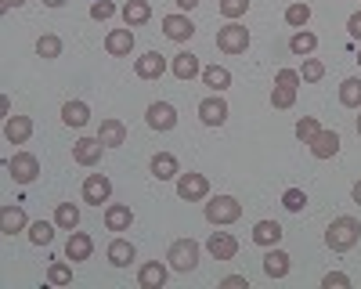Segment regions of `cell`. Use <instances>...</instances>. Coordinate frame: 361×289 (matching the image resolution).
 <instances>
[{"mask_svg":"<svg viewBox=\"0 0 361 289\" xmlns=\"http://www.w3.org/2000/svg\"><path fill=\"white\" fill-rule=\"evenodd\" d=\"M357 239H361V224H357L354 217H336L333 224L325 228V246L333 250V253H347V250H354Z\"/></svg>","mask_w":361,"mask_h":289,"instance_id":"6da1fadb","label":"cell"},{"mask_svg":"<svg viewBox=\"0 0 361 289\" xmlns=\"http://www.w3.org/2000/svg\"><path fill=\"white\" fill-rule=\"evenodd\" d=\"M166 260H170V268L180 271V275L195 271V268H199V242H195V239H177V242L170 246Z\"/></svg>","mask_w":361,"mask_h":289,"instance_id":"7a4b0ae2","label":"cell"},{"mask_svg":"<svg viewBox=\"0 0 361 289\" xmlns=\"http://www.w3.org/2000/svg\"><path fill=\"white\" fill-rule=\"evenodd\" d=\"M238 217H243V202L235 195H217V199L206 202V221L209 224H235Z\"/></svg>","mask_w":361,"mask_h":289,"instance_id":"3957f363","label":"cell"},{"mask_svg":"<svg viewBox=\"0 0 361 289\" xmlns=\"http://www.w3.org/2000/svg\"><path fill=\"white\" fill-rule=\"evenodd\" d=\"M296 87H300V73L296 69H279L275 73V91H271V105L275 109H293Z\"/></svg>","mask_w":361,"mask_h":289,"instance_id":"277c9868","label":"cell"},{"mask_svg":"<svg viewBox=\"0 0 361 289\" xmlns=\"http://www.w3.org/2000/svg\"><path fill=\"white\" fill-rule=\"evenodd\" d=\"M217 47L224 54H243L250 47V29L238 25V22H228L224 29H217Z\"/></svg>","mask_w":361,"mask_h":289,"instance_id":"5b68a950","label":"cell"},{"mask_svg":"<svg viewBox=\"0 0 361 289\" xmlns=\"http://www.w3.org/2000/svg\"><path fill=\"white\" fill-rule=\"evenodd\" d=\"M8 173L15 178V185H33L37 173H40V159L33 152H15L8 159Z\"/></svg>","mask_w":361,"mask_h":289,"instance_id":"8992f818","label":"cell"},{"mask_svg":"<svg viewBox=\"0 0 361 289\" xmlns=\"http://www.w3.org/2000/svg\"><path fill=\"white\" fill-rule=\"evenodd\" d=\"M145 123L152 127V130H159V134H166V130L177 127V109L170 102H152V105H148V112H145Z\"/></svg>","mask_w":361,"mask_h":289,"instance_id":"52a82bcc","label":"cell"},{"mask_svg":"<svg viewBox=\"0 0 361 289\" xmlns=\"http://www.w3.org/2000/svg\"><path fill=\"white\" fill-rule=\"evenodd\" d=\"M177 195L188 199V202H199L209 195V181L202 173H177Z\"/></svg>","mask_w":361,"mask_h":289,"instance_id":"ba28073f","label":"cell"},{"mask_svg":"<svg viewBox=\"0 0 361 289\" xmlns=\"http://www.w3.org/2000/svg\"><path fill=\"white\" fill-rule=\"evenodd\" d=\"M112 199V181L105 178V173H90V178L83 181V202H90V207H102V202Z\"/></svg>","mask_w":361,"mask_h":289,"instance_id":"9c48e42d","label":"cell"},{"mask_svg":"<svg viewBox=\"0 0 361 289\" xmlns=\"http://www.w3.org/2000/svg\"><path fill=\"white\" fill-rule=\"evenodd\" d=\"M199 120H202L206 127H221V123L228 120V102H224L221 94L202 98V102H199Z\"/></svg>","mask_w":361,"mask_h":289,"instance_id":"30bf717a","label":"cell"},{"mask_svg":"<svg viewBox=\"0 0 361 289\" xmlns=\"http://www.w3.org/2000/svg\"><path fill=\"white\" fill-rule=\"evenodd\" d=\"M163 33H166L173 44H185V40L195 37V25H192L188 15H166V18H163Z\"/></svg>","mask_w":361,"mask_h":289,"instance_id":"8fae6325","label":"cell"},{"mask_svg":"<svg viewBox=\"0 0 361 289\" xmlns=\"http://www.w3.org/2000/svg\"><path fill=\"white\" fill-rule=\"evenodd\" d=\"M102 152H105V144H102L98 137H80V141L73 144V159H76L80 166H94V163H102Z\"/></svg>","mask_w":361,"mask_h":289,"instance_id":"7c38bea8","label":"cell"},{"mask_svg":"<svg viewBox=\"0 0 361 289\" xmlns=\"http://www.w3.org/2000/svg\"><path fill=\"white\" fill-rule=\"evenodd\" d=\"M134 73H137L141 80H159V76L166 73V58H163L159 51H145L137 62H134Z\"/></svg>","mask_w":361,"mask_h":289,"instance_id":"4fadbf2b","label":"cell"},{"mask_svg":"<svg viewBox=\"0 0 361 289\" xmlns=\"http://www.w3.org/2000/svg\"><path fill=\"white\" fill-rule=\"evenodd\" d=\"M206 250H209L214 260H231L238 253V242H235V235H228V231H214V235L206 239Z\"/></svg>","mask_w":361,"mask_h":289,"instance_id":"5bb4252c","label":"cell"},{"mask_svg":"<svg viewBox=\"0 0 361 289\" xmlns=\"http://www.w3.org/2000/svg\"><path fill=\"white\" fill-rule=\"evenodd\" d=\"M130 224H134V210L123 207V202H109L105 207V228L109 231H130Z\"/></svg>","mask_w":361,"mask_h":289,"instance_id":"9a60e30c","label":"cell"},{"mask_svg":"<svg viewBox=\"0 0 361 289\" xmlns=\"http://www.w3.org/2000/svg\"><path fill=\"white\" fill-rule=\"evenodd\" d=\"M166 264L163 260H148V264H141V271H137V285L141 289H163V282H166Z\"/></svg>","mask_w":361,"mask_h":289,"instance_id":"2e32d148","label":"cell"},{"mask_svg":"<svg viewBox=\"0 0 361 289\" xmlns=\"http://www.w3.org/2000/svg\"><path fill=\"white\" fill-rule=\"evenodd\" d=\"M4 137H8V144H25L33 137V120H29V116H8Z\"/></svg>","mask_w":361,"mask_h":289,"instance_id":"e0dca14e","label":"cell"},{"mask_svg":"<svg viewBox=\"0 0 361 289\" xmlns=\"http://www.w3.org/2000/svg\"><path fill=\"white\" fill-rule=\"evenodd\" d=\"M105 51L112 58H127L134 51V33H130V25L127 29H112V33L105 37Z\"/></svg>","mask_w":361,"mask_h":289,"instance_id":"ac0fdd59","label":"cell"},{"mask_svg":"<svg viewBox=\"0 0 361 289\" xmlns=\"http://www.w3.org/2000/svg\"><path fill=\"white\" fill-rule=\"evenodd\" d=\"M340 152V134L336 130H318V137L311 141V156L314 159H333Z\"/></svg>","mask_w":361,"mask_h":289,"instance_id":"d6986e66","label":"cell"},{"mask_svg":"<svg viewBox=\"0 0 361 289\" xmlns=\"http://www.w3.org/2000/svg\"><path fill=\"white\" fill-rule=\"evenodd\" d=\"M98 141L105 144V149H119V144H127V127H123V120H102Z\"/></svg>","mask_w":361,"mask_h":289,"instance_id":"ffe728a7","label":"cell"},{"mask_svg":"<svg viewBox=\"0 0 361 289\" xmlns=\"http://www.w3.org/2000/svg\"><path fill=\"white\" fill-rule=\"evenodd\" d=\"M170 73H173L177 80H192V76H202V66H199V58H195L192 51H180V54H173Z\"/></svg>","mask_w":361,"mask_h":289,"instance_id":"44dd1931","label":"cell"},{"mask_svg":"<svg viewBox=\"0 0 361 289\" xmlns=\"http://www.w3.org/2000/svg\"><path fill=\"white\" fill-rule=\"evenodd\" d=\"M0 231L15 235V231H29V217L22 207H0Z\"/></svg>","mask_w":361,"mask_h":289,"instance_id":"7402d4cb","label":"cell"},{"mask_svg":"<svg viewBox=\"0 0 361 289\" xmlns=\"http://www.w3.org/2000/svg\"><path fill=\"white\" fill-rule=\"evenodd\" d=\"M90 253H94V242H90L87 231H69V242H66V257L73 260H90Z\"/></svg>","mask_w":361,"mask_h":289,"instance_id":"603a6c76","label":"cell"},{"mask_svg":"<svg viewBox=\"0 0 361 289\" xmlns=\"http://www.w3.org/2000/svg\"><path fill=\"white\" fill-rule=\"evenodd\" d=\"M253 242L264 246V250L279 246V242H282V224H279V221H257V228H253Z\"/></svg>","mask_w":361,"mask_h":289,"instance_id":"cb8c5ba5","label":"cell"},{"mask_svg":"<svg viewBox=\"0 0 361 289\" xmlns=\"http://www.w3.org/2000/svg\"><path fill=\"white\" fill-rule=\"evenodd\" d=\"M148 166H152V178H156V181H170V178H177V173H180L173 152H156Z\"/></svg>","mask_w":361,"mask_h":289,"instance_id":"d4e9b609","label":"cell"},{"mask_svg":"<svg viewBox=\"0 0 361 289\" xmlns=\"http://www.w3.org/2000/svg\"><path fill=\"white\" fill-rule=\"evenodd\" d=\"M264 275L267 278H286L289 275V253H282L279 246H271L264 257Z\"/></svg>","mask_w":361,"mask_h":289,"instance_id":"484cf974","label":"cell"},{"mask_svg":"<svg viewBox=\"0 0 361 289\" xmlns=\"http://www.w3.org/2000/svg\"><path fill=\"white\" fill-rule=\"evenodd\" d=\"M148 18H152V4H148V0H127L123 4V22L127 25H145Z\"/></svg>","mask_w":361,"mask_h":289,"instance_id":"4316f807","label":"cell"},{"mask_svg":"<svg viewBox=\"0 0 361 289\" xmlns=\"http://www.w3.org/2000/svg\"><path fill=\"white\" fill-rule=\"evenodd\" d=\"M202 83L214 87V94H221V91H228V87H231V73L224 66H206L202 69Z\"/></svg>","mask_w":361,"mask_h":289,"instance_id":"83f0119b","label":"cell"},{"mask_svg":"<svg viewBox=\"0 0 361 289\" xmlns=\"http://www.w3.org/2000/svg\"><path fill=\"white\" fill-rule=\"evenodd\" d=\"M105 253H109V260H112L116 268H130V260H134V246L127 239H112Z\"/></svg>","mask_w":361,"mask_h":289,"instance_id":"f1b7e54d","label":"cell"},{"mask_svg":"<svg viewBox=\"0 0 361 289\" xmlns=\"http://www.w3.org/2000/svg\"><path fill=\"white\" fill-rule=\"evenodd\" d=\"M54 224L62 231H76L80 228V210L73 207V202H58L54 207Z\"/></svg>","mask_w":361,"mask_h":289,"instance_id":"f546056e","label":"cell"},{"mask_svg":"<svg viewBox=\"0 0 361 289\" xmlns=\"http://www.w3.org/2000/svg\"><path fill=\"white\" fill-rule=\"evenodd\" d=\"M62 120H66L69 127H87V120H90L87 102H66V105H62Z\"/></svg>","mask_w":361,"mask_h":289,"instance_id":"4dcf8cb0","label":"cell"},{"mask_svg":"<svg viewBox=\"0 0 361 289\" xmlns=\"http://www.w3.org/2000/svg\"><path fill=\"white\" fill-rule=\"evenodd\" d=\"M340 105L343 109H361V80L357 76L340 83Z\"/></svg>","mask_w":361,"mask_h":289,"instance_id":"1f68e13d","label":"cell"},{"mask_svg":"<svg viewBox=\"0 0 361 289\" xmlns=\"http://www.w3.org/2000/svg\"><path fill=\"white\" fill-rule=\"evenodd\" d=\"M314 47H318V37L311 33V29H296L293 40H289V51H293V54H304V58H307Z\"/></svg>","mask_w":361,"mask_h":289,"instance_id":"d6a6232c","label":"cell"},{"mask_svg":"<svg viewBox=\"0 0 361 289\" xmlns=\"http://www.w3.org/2000/svg\"><path fill=\"white\" fill-rule=\"evenodd\" d=\"M47 282H51V285H69V282H73L69 257H66V260H54V264L47 268Z\"/></svg>","mask_w":361,"mask_h":289,"instance_id":"836d02e7","label":"cell"},{"mask_svg":"<svg viewBox=\"0 0 361 289\" xmlns=\"http://www.w3.org/2000/svg\"><path fill=\"white\" fill-rule=\"evenodd\" d=\"M51 239H54V224H47V221H33V224H29V242L47 246Z\"/></svg>","mask_w":361,"mask_h":289,"instance_id":"e575fe53","label":"cell"},{"mask_svg":"<svg viewBox=\"0 0 361 289\" xmlns=\"http://www.w3.org/2000/svg\"><path fill=\"white\" fill-rule=\"evenodd\" d=\"M286 22H289L293 29H304V25L311 22V4H289V8H286Z\"/></svg>","mask_w":361,"mask_h":289,"instance_id":"d590c367","label":"cell"},{"mask_svg":"<svg viewBox=\"0 0 361 289\" xmlns=\"http://www.w3.org/2000/svg\"><path fill=\"white\" fill-rule=\"evenodd\" d=\"M37 54L51 62V58H58V54H62V40H58L54 33H44V37L37 40Z\"/></svg>","mask_w":361,"mask_h":289,"instance_id":"8d00e7d4","label":"cell"},{"mask_svg":"<svg viewBox=\"0 0 361 289\" xmlns=\"http://www.w3.org/2000/svg\"><path fill=\"white\" fill-rule=\"evenodd\" d=\"M318 130H322V127H318V120H314V116H304V120L296 123V137L304 141V144H311V141L318 137Z\"/></svg>","mask_w":361,"mask_h":289,"instance_id":"74e56055","label":"cell"},{"mask_svg":"<svg viewBox=\"0 0 361 289\" xmlns=\"http://www.w3.org/2000/svg\"><path fill=\"white\" fill-rule=\"evenodd\" d=\"M217 8H221V15H224V18H231V22H235V18H243V15L250 11V0H221Z\"/></svg>","mask_w":361,"mask_h":289,"instance_id":"f35d334b","label":"cell"},{"mask_svg":"<svg viewBox=\"0 0 361 289\" xmlns=\"http://www.w3.org/2000/svg\"><path fill=\"white\" fill-rule=\"evenodd\" d=\"M325 76V66L318 62V58H304V69H300V80H307V83H318Z\"/></svg>","mask_w":361,"mask_h":289,"instance_id":"ab89813d","label":"cell"},{"mask_svg":"<svg viewBox=\"0 0 361 289\" xmlns=\"http://www.w3.org/2000/svg\"><path fill=\"white\" fill-rule=\"evenodd\" d=\"M282 202H286V210H293V214H300L307 207V195H304V188H289L286 195H282Z\"/></svg>","mask_w":361,"mask_h":289,"instance_id":"60d3db41","label":"cell"},{"mask_svg":"<svg viewBox=\"0 0 361 289\" xmlns=\"http://www.w3.org/2000/svg\"><path fill=\"white\" fill-rule=\"evenodd\" d=\"M112 15H116L112 0H94V4H90V18H94V22H109Z\"/></svg>","mask_w":361,"mask_h":289,"instance_id":"b9f144b4","label":"cell"},{"mask_svg":"<svg viewBox=\"0 0 361 289\" xmlns=\"http://www.w3.org/2000/svg\"><path fill=\"white\" fill-rule=\"evenodd\" d=\"M322 285H325V289H350V278H347L343 271H329V275L322 278Z\"/></svg>","mask_w":361,"mask_h":289,"instance_id":"7bdbcfd3","label":"cell"},{"mask_svg":"<svg viewBox=\"0 0 361 289\" xmlns=\"http://www.w3.org/2000/svg\"><path fill=\"white\" fill-rule=\"evenodd\" d=\"M347 33H350L354 40H361V11H354V15L347 18Z\"/></svg>","mask_w":361,"mask_h":289,"instance_id":"ee69618b","label":"cell"},{"mask_svg":"<svg viewBox=\"0 0 361 289\" xmlns=\"http://www.w3.org/2000/svg\"><path fill=\"white\" fill-rule=\"evenodd\" d=\"M221 285H228V289H231V285H250V282H246V275H228Z\"/></svg>","mask_w":361,"mask_h":289,"instance_id":"f6af8a7d","label":"cell"},{"mask_svg":"<svg viewBox=\"0 0 361 289\" xmlns=\"http://www.w3.org/2000/svg\"><path fill=\"white\" fill-rule=\"evenodd\" d=\"M177 8L180 11H192V8H199V0H177Z\"/></svg>","mask_w":361,"mask_h":289,"instance_id":"bcb514c9","label":"cell"},{"mask_svg":"<svg viewBox=\"0 0 361 289\" xmlns=\"http://www.w3.org/2000/svg\"><path fill=\"white\" fill-rule=\"evenodd\" d=\"M25 4V0H0V8H4V11H11V8H22Z\"/></svg>","mask_w":361,"mask_h":289,"instance_id":"7dc6e473","label":"cell"},{"mask_svg":"<svg viewBox=\"0 0 361 289\" xmlns=\"http://www.w3.org/2000/svg\"><path fill=\"white\" fill-rule=\"evenodd\" d=\"M350 195H354V202H357V207H361V181H357V185L350 188Z\"/></svg>","mask_w":361,"mask_h":289,"instance_id":"c3c4849f","label":"cell"},{"mask_svg":"<svg viewBox=\"0 0 361 289\" xmlns=\"http://www.w3.org/2000/svg\"><path fill=\"white\" fill-rule=\"evenodd\" d=\"M44 4H47V8H62V4H66V0H44Z\"/></svg>","mask_w":361,"mask_h":289,"instance_id":"681fc988","label":"cell"},{"mask_svg":"<svg viewBox=\"0 0 361 289\" xmlns=\"http://www.w3.org/2000/svg\"><path fill=\"white\" fill-rule=\"evenodd\" d=\"M357 134H361V116H357Z\"/></svg>","mask_w":361,"mask_h":289,"instance_id":"f907efd6","label":"cell"},{"mask_svg":"<svg viewBox=\"0 0 361 289\" xmlns=\"http://www.w3.org/2000/svg\"><path fill=\"white\" fill-rule=\"evenodd\" d=\"M357 62H361V54H357Z\"/></svg>","mask_w":361,"mask_h":289,"instance_id":"816d5d0a","label":"cell"}]
</instances>
